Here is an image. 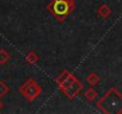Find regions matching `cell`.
<instances>
[{
  "label": "cell",
  "instance_id": "cell-9",
  "mask_svg": "<svg viewBox=\"0 0 122 114\" xmlns=\"http://www.w3.org/2000/svg\"><path fill=\"white\" fill-rule=\"evenodd\" d=\"M11 58L10 53L5 50V49H0V66H4L6 64Z\"/></svg>",
  "mask_w": 122,
  "mask_h": 114
},
{
  "label": "cell",
  "instance_id": "cell-2",
  "mask_svg": "<svg viewBox=\"0 0 122 114\" xmlns=\"http://www.w3.org/2000/svg\"><path fill=\"white\" fill-rule=\"evenodd\" d=\"M47 10L57 22L62 23L74 12L76 1L74 0H51L47 5Z\"/></svg>",
  "mask_w": 122,
  "mask_h": 114
},
{
  "label": "cell",
  "instance_id": "cell-12",
  "mask_svg": "<svg viewBox=\"0 0 122 114\" xmlns=\"http://www.w3.org/2000/svg\"><path fill=\"white\" fill-rule=\"evenodd\" d=\"M3 106H4V103H3V101H1V100H0V109L3 108Z\"/></svg>",
  "mask_w": 122,
  "mask_h": 114
},
{
  "label": "cell",
  "instance_id": "cell-8",
  "mask_svg": "<svg viewBox=\"0 0 122 114\" xmlns=\"http://www.w3.org/2000/svg\"><path fill=\"white\" fill-rule=\"evenodd\" d=\"M25 60L29 64H36L40 61V57L37 56V53L35 51H30L26 56H25Z\"/></svg>",
  "mask_w": 122,
  "mask_h": 114
},
{
  "label": "cell",
  "instance_id": "cell-1",
  "mask_svg": "<svg viewBox=\"0 0 122 114\" xmlns=\"http://www.w3.org/2000/svg\"><path fill=\"white\" fill-rule=\"evenodd\" d=\"M97 107L105 114L122 113V94L116 88H110L98 101Z\"/></svg>",
  "mask_w": 122,
  "mask_h": 114
},
{
  "label": "cell",
  "instance_id": "cell-10",
  "mask_svg": "<svg viewBox=\"0 0 122 114\" xmlns=\"http://www.w3.org/2000/svg\"><path fill=\"white\" fill-rule=\"evenodd\" d=\"M97 95H98V93H97L93 88H89V89L85 92V97H86L87 101H93V100H96Z\"/></svg>",
  "mask_w": 122,
  "mask_h": 114
},
{
  "label": "cell",
  "instance_id": "cell-11",
  "mask_svg": "<svg viewBox=\"0 0 122 114\" xmlns=\"http://www.w3.org/2000/svg\"><path fill=\"white\" fill-rule=\"evenodd\" d=\"M10 92V87L4 82V81H0V97L6 95L7 93Z\"/></svg>",
  "mask_w": 122,
  "mask_h": 114
},
{
  "label": "cell",
  "instance_id": "cell-4",
  "mask_svg": "<svg viewBox=\"0 0 122 114\" xmlns=\"http://www.w3.org/2000/svg\"><path fill=\"white\" fill-rule=\"evenodd\" d=\"M77 77L71 73V71H68V70H62L60 73V75L55 79V82L57 83V86H59V88H60V90H62V89H65L67 86H70L74 80H76Z\"/></svg>",
  "mask_w": 122,
  "mask_h": 114
},
{
  "label": "cell",
  "instance_id": "cell-6",
  "mask_svg": "<svg viewBox=\"0 0 122 114\" xmlns=\"http://www.w3.org/2000/svg\"><path fill=\"white\" fill-rule=\"evenodd\" d=\"M97 13H98V16L101 17V18H108L110 14H111V9L107 5V4H102L99 7H98V10H97Z\"/></svg>",
  "mask_w": 122,
  "mask_h": 114
},
{
  "label": "cell",
  "instance_id": "cell-5",
  "mask_svg": "<svg viewBox=\"0 0 122 114\" xmlns=\"http://www.w3.org/2000/svg\"><path fill=\"white\" fill-rule=\"evenodd\" d=\"M81 89H83V83L78 79H76L70 86H67L65 89H62L61 92L65 94V96L67 99L72 100V99H74L77 96V94H79L81 92Z\"/></svg>",
  "mask_w": 122,
  "mask_h": 114
},
{
  "label": "cell",
  "instance_id": "cell-7",
  "mask_svg": "<svg viewBox=\"0 0 122 114\" xmlns=\"http://www.w3.org/2000/svg\"><path fill=\"white\" fill-rule=\"evenodd\" d=\"M86 81H87V83H89L90 86H96V84L99 83L101 77H99L96 73H90V74L87 75V77H86Z\"/></svg>",
  "mask_w": 122,
  "mask_h": 114
},
{
  "label": "cell",
  "instance_id": "cell-3",
  "mask_svg": "<svg viewBox=\"0 0 122 114\" xmlns=\"http://www.w3.org/2000/svg\"><path fill=\"white\" fill-rule=\"evenodd\" d=\"M18 92L29 101H35L42 93V87L34 80L29 79L24 84H22L18 88Z\"/></svg>",
  "mask_w": 122,
  "mask_h": 114
}]
</instances>
